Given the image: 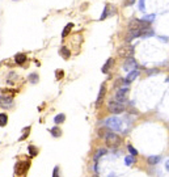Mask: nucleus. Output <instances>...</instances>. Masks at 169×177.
<instances>
[{"label":"nucleus","mask_w":169,"mask_h":177,"mask_svg":"<svg viewBox=\"0 0 169 177\" xmlns=\"http://www.w3.org/2000/svg\"><path fill=\"white\" fill-rule=\"evenodd\" d=\"M139 9H140V11H144V0H140V1H139Z\"/></svg>","instance_id":"nucleus-24"},{"label":"nucleus","mask_w":169,"mask_h":177,"mask_svg":"<svg viewBox=\"0 0 169 177\" xmlns=\"http://www.w3.org/2000/svg\"><path fill=\"white\" fill-rule=\"evenodd\" d=\"M13 1H18V0H13Z\"/></svg>","instance_id":"nucleus-28"},{"label":"nucleus","mask_w":169,"mask_h":177,"mask_svg":"<svg viewBox=\"0 0 169 177\" xmlns=\"http://www.w3.org/2000/svg\"><path fill=\"white\" fill-rule=\"evenodd\" d=\"M29 80H30V83L35 84V83L38 81V75H37V74H32L30 76H29Z\"/></svg>","instance_id":"nucleus-19"},{"label":"nucleus","mask_w":169,"mask_h":177,"mask_svg":"<svg viewBox=\"0 0 169 177\" xmlns=\"http://www.w3.org/2000/svg\"><path fill=\"white\" fill-rule=\"evenodd\" d=\"M104 123H105V126H108L109 129H111L114 131H119L122 129V119L118 117H114V116L108 118V119H105Z\"/></svg>","instance_id":"nucleus-1"},{"label":"nucleus","mask_w":169,"mask_h":177,"mask_svg":"<svg viewBox=\"0 0 169 177\" xmlns=\"http://www.w3.org/2000/svg\"><path fill=\"white\" fill-rule=\"evenodd\" d=\"M72 26H74L72 24H67V25H66L64 30H63V33H62V37H66V35L68 34V33H69V29H72Z\"/></svg>","instance_id":"nucleus-17"},{"label":"nucleus","mask_w":169,"mask_h":177,"mask_svg":"<svg viewBox=\"0 0 169 177\" xmlns=\"http://www.w3.org/2000/svg\"><path fill=\"white\" fill-rule=\"evenodd\" d=\"M29 152L32 153V156H35L37 155V152H38V150L35 148V147H33V146H29Z\"/></svg>","instance_id":"nucleus-20"},{"label":"nucleus","mask_w":169,"mask_h":177,"mask_svg":"<svg viewBox=\"0 0 169 177\" xmlns=\"http://www.w3.org/2000/svg\"><path fill=\"white\" fill-rule=\"evenodd\" d=\"M110 66H111V59H108V62L105 63L104 67H102V72H104V74H106V72L109 71V67H110Z\"/></svg>","instance_id":"nucleus-18"},{"label":"nucleus","mask_w":169,"mask_h":177,"mask_svg":"<svg viewBox=\"0 0 169 177\" xmlns=\"http://www.w3.org/2000/svg\"><path fill=\"white\" fill-rule=\"evenodd\" d=\"M15 60H16V63L22 64L24 62H26V55H25V54H22V52H21V54L18 52V54H16V55H15Z\"/></svg>","instance_id":"nucleus-9"},{"label":"nucleus","mask_w":169,"mask_h":177,"mask_svg":"<svg viewBox=\"0 0 169 177\" xmlns=\"http://www.w3.org/2000/svg\"><path fill=\"white\" fill-rule=\"evenodd\" d=\"M58 170H59V168H58V167H55V169H54V176H52V177H59V176H58Z\"/></svg>","instance_id":"nucleus-26"},{"label":"nucleus","mask_w":169,"mask_h":177,"mask_svg":"<svg viewBox=\"0 0 169 177\" xmlns=\"http://www.w3.org/2000/svg\"><path fill=\"white\" fill-rule=\"evenodd\" d=\"M61 76H63V71L58 70L56 71V79H61Z\"/></svg>","instance_id":"nucleus-25"},{"label":"nucleus","mask_w":169,"mask_h":177,"mask_svg":"<svg viewBox=\"0 0 169 177\" xmlns=\"http://www.w3.org/2000/svg\"><path fill=\"white\" fill-rule=\"evenodd\" d=\"M125 70L126 71H130V70H135V68L138 67V63H137V60L135 59H132V58H128L127 60H126V63H125Z\"/></svg>","instance_id":"nucleus-6"},{"label":"nucleus","mask_w":169,"mask_h":177,"mask_svg":"<svg viewBox=\"0 0 169 177\" xmlns=\"http://www.w3.org/2000/svg\"><path fill=\"white\" fill-rule=\"evenodd\" d=\"M105 153H106V150H104V148L98 150V151H97V153H96V155H94V160H96V162H97V160L100 159V157H101L102 155H105Z\"/></svg>","instance_id":"nucleus-15"},{"label":"nucleus","mask_w":169,"mask_h":177,"mask_svg":"<svg viewBox=\"0 0 169 177\" xmlns=\"http://www.w3.org/2000/svg\"><path fill=\"white\" fill-rule=\"evenodd\" d=\"M126 164H127V165H131L132 164V157L131 156H126Z\"/></svg>","instance_id":"nucleus-23"},{"label":"nucleus","mask_w":169,"mask_h":177,"mask_svg":"<svg viewBox=\"0 0 169 177\" xmlns=\"http://www.w3.org/2000/svg\"><path fill=\"white\" fill-rule=\"evenodd\" d=\"M93 177H97V176H93Z\"/></svg>","instance_id":"nucleus-29"},{"label":"nucleus","mask_w":169,"mask_h":177,"mask_svg":"<svg viewBox=\"0 0 169 177\" xmlns=\"http://www.w3.org/2000/svg\"><path fill=\"white\" fill-rule=\"evenodd\" d=\"M105 92H106V87H105V84H102V85H101V88H100V92H98L97 101H96V104H97V105L102 101V98H104V96H105Z\"/></svg>","instance_id":"nucleus-8"},{"label":"nucleus","mask_w":169,"mask_h":177,"mask_svg":"<svg viewBox=\"0 0 169 177\" xmlns=\"http://www.w3.org/2000/svg\"><path fill=\"white\" fill-rule=\"evenodd\" d=\"M128 151L131 152V155H132V156H137V155H138V151L135 150L132 146H128Z\"/></svg>","instance_id":"nucleus-21"},{"label":"nucleus","mask_w":169,"mask_h":177,"mask_svg":"<svg viewBox=\"0 0 169 177\" xmlns=\"http://www.w3.org/2000/svg\"><path fill=\"white\" fill-rule=\"evenodd\" d=\"M7 122H8V117H7V114L1 113L0 114V126H5Z\"/></svg>","instance_id":"nucleus-12"},{"label":"nucleus","mask_w":169,"mask_h":177,"mask_svg":"<svg viewBox=\"0 0 169 177\" xmlns=\"http://www.w3.org/2000/svg\"><path fill=\"white\" fill-rule=\"evenodd\" d=\"M105 140H106V143L109 144L110 147H117L121 144V138H119L117 134L114 133H108L105 134Z\"/></svg>","instance_id":"nucleus-2"},{"label":"nucleus","mask_w":169,"mask_h":177,"mask_svg":"<svg viewBox=\"0 0 169 177\" xmlns=\"http://www.w3.org/2000/svg\"><path fill=\"white\" fill-rule=\"evenodd\" d=\"M50 131H51V135L52 136H61L62 135V131H61L59 127H52Z\"/></svg>","instance_id":"nucleus-13"},{"label":"nucleus","mask_w":169,"mask_h":177,"mask_svg":"<svg viewBox=\"0 0 169 177\" xmlns=\"http://www.w3.org/2000/svg\"><path fill=\"white\" fill-rule=\"evenodd\" d=\"M160 162V156H150L148 157V163L151 164V165H155V164H157Z\"/></svg>","instance_id":"nucleus-10"},{"label":"nucleus","mask_w":169,"mask_h":177,"mask_svg":"<svg viewBox=\"0 0 169 177\" xmlns=\"http://www.w3.org/2000/svg\"><path fill=\"white\" fill-rule=\"evenodd\" d=\"M64 119H66V116H64V114H58V116L54 118V122H55L56 125H59V123L64 122Z\"/></svg>","instance_id":"nucleus-11"},{"label":"nucleus","mask_w":169,"mask_h":177,"mask_svg":"<svg viewBox=\"0 0 169 177\" xmlns=\"http://www.w3.org/2000/svg\"><path fill=\"white\" fill-rule=\"evenodd\" d=\"M61 55H63L66 59H68L69 58V55H71V52H69L68 49H66V47H62L61 49Z\"/></svg>","instance_id":"nucleus-14"},{"label":"nucleus","mask_w":169,"mask_h":177,"mask_svg":"<svg viewBox=\"0 0 169 177\" xmlns=\"http://www.w3.org/2000/svg\"><path fill=\"white\" fill-rule=\"evenodd\" d=\"M128 3H130V4H131V3H134V0H130V1H128Z\"/></svg>","instance_id":"nucleus-27"},{"label":"nucleus","mask_w":169,"mask_h":177,"mask_svg":"<svg viewBox=\"0 0 169 177\" xmlns=\"http://www.w3.org/2000/svg\"><path fill=\"white\" fill-rule=\"evenodd\" d=\"M0 106L4 109H9L13 106V98L8 96H0Z\"/></svg>","instance_id":"nucleus-5"},{"label":"nucleus","mask_w":169,"mask_h":177,"mask_svg":"<svg viewBox=\"0 0 169 177\" xmlns=\"http://www.w3.org/2000/svg\"><path fill=\"white\" fill-rule=\"evenodd\" d=\"M108 109L113 114H119L125 110V106H123V104L118 103V101H110L108 104Z\"/></svg>","instance_id":"nucleus-3"},{"label":"nucleus","mask_w":169,"mask_h":177,"mask_svg":"<svg viewBox=\"0 0 169 177\" xmlns=\"http://www.w3.org/2000/svg\"><path fill=\"white\" fill-rule=\"evenodd\" d=\"M108 17V5L105 7V9H104V13L101 15V17H100V20H105Z\"/></svg>","instance_id":"nucleus-22"},{"label":"nucleus","mask_w":169,"mask_h":177,"mask_svg":"<svg viewBox=\"0 0 169 177\" xmlns=\"http://www.w3.org/2000/svg\"><path fill=\"white\" fill-rule=\"evenodd\" d=\"M139 76V71L138 70H132L130 74L127 75V77H126V80H125V83L126 84H128V83H131L132 80H135V79H137Z\"/></svg>","instance_id":"nucleus-7"},{"label":"nucleus","mask_w":169,"mask_h":177,"mask_svg":"<svg viewBox=\"0 0 169 177\" xmlns=\"http://www.w3.org/2000/svg\"><path fill=\"white\" fill-rule=\"evenodd\" d=\"M155 17H156V15H148V16H144V17L142 18V21H144V22H151V21H154Z\"/></svg>","instance_id":"nucleus-16"},{"label":"nucleus","mask_w":169,"mask_h":177,"mask_svg":"<svg viewBox=\"0 0 169 177\" xmlns=\"http://www.w3.org/2000/svg\"><path fill=\"white\" fill-rule=\"evenodd\" d=\"M127 96H128V88H122L115 93V101L121 104H125L127 101Z\"/></svg>","instance_id":"nucleus-4"}]
</instances>
